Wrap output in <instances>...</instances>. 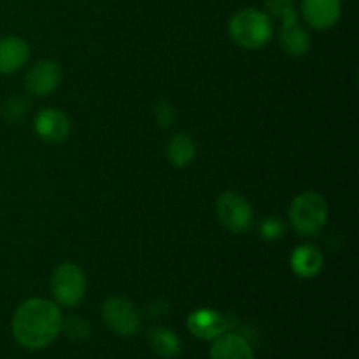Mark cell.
<instances>
[{"mask_svg":"<svg viewBox=\"0 0 359 359\" xmlns=\"http://www.w3.org/2000/svg\"><path fill=\"white\" fill-rule=\"evenodd\" d=\"M231 41L244 49H259L266 46L272 39V20L263 11L248 7L241 9L231 16L228 23Z\"/></svg>","mask_w":359,"mask_h":359,"instance_id":"cell-2","label":"cell"},{"mask_svg":"<svg viewBox=\"0 0 359 359\" xmlns=\"http://www.w3.org/2000/svg\"><path fill=\"white\" fill-rule=\"evenodd\" d=\"M291 226L302 237H314L328 221V203L316 191H304L290 205Z\"/></svg>","mask_w":359,"mask_h":359,"instance_id":"cell-3","label":"cell"},{"mask_svg":"<svg viewBox=\"0 0 359 359\" xmlns=\"http://www.w3.org/2000/svg\"><path fill=\"white\" fill-rule=\"evenodd\" d=\"M259 231H262V235L265 238L273 241V238H279L280 235L284 233V224H283V221L277 219V217H269V219L263 221Z\"/></svg>","mask_w":359,"mask_h":359,"instance_id":"cell-18","label":"cell"},{"mask_svg":"<svg viewBox=\"0 0 359 359\" xmlns=\"http://www.w3.org/2000/svg\"><path fill=\"white\" fill-rule=\"evenodd\" d=\"M216 216L219 223L233 233L248 231L255 219L251 203L233 191H224L216 200Z\"/></svg>","mask_w":359,"mask_h":359,"instance_id":"cell-5","label":"cell"},{"mask_svg":"<svg viewBox=\"0 0 359 359\" xmlns=\"http://www.w3.org/2000/svg\"><path fill=\"white\" fill-rule=\"evenodd\" d=\"M102 318L109 330L121 337L135 335L142 325L137 309L125 298H109L102 307Z\"/></svg>","mask_w":359,"mask_h":359,"instance_id":"cell-6","label":"cell"},{"mask_svg":"<svg viewBox=\"0 0 359 359\" xmlns=\"http://www.w3.org/2000/svg\"><path fill=\"white\" fill-rule=\"evenodd\" d=\"M210 359H255V351L248 339L238 333L224 332L214 339Z\"/></svg>","mask_w":359,"mask_h":359,"instance_id":"cell-12","label":"cell"},{"mask_svg":"<svg viewBox=\"0 0 359 359\" xmlns=\"http://www.w3.org/2000/svg\"><path fill=\"white\" fill-rule=\"evenodd\" d=\"M35 133L46 142H62L70 133V121L58 109H44L35 118Z\"/></svg>","mask_w":359,"mask_h":359,"instance_id":"cell-11","label":"cell"},{"mask_svg":"<svg viewBox=\"0 0 359 359\" xmlns=\"http://www.w3.org/2000/svg\"><path fill=\"white\" fill-rule=\"evenodd\" d=\"M149 344L154 353L165 359L175 358L182 349L181 339L177 337V333L168 328H154L149 333Z\"/></svg>","mask_w":359,"mask_h":359,"instance_id":"cell-15","label":"cell"},{"mask_svg":"<svg viewBox=\"0 0 359 359\" xmlns=\"http://www.w3.org/2000/svg\"><path fill=\"white\" fill-rule=\"evenodd\" d=\"M283 28H280V44L287 55L302 56L311 48V37L307 30L300 27L298 23L297 9H290L283 16Z\"/></svg>","mask_w":359,"mask_h":359,"instance_id":"cell-8","label":"cell"},{"mask_svg":"<svg viewBox=\"0 0 359 359\" xmlns=\"http://www.w3.org/2000/svg\"><path fill=\"white\" fill-rule=\"evenodd\" d=\"M62 312L55 302L30 298L16 309L11 328L14 340L21 347L39 351L55 342L62 332Z\"/></svg>","mask_w":359,"mask_h":359,"instance_id":"cell-1","label":"cell"},{"mask_svg":"<svg viewBox=\"0 0 359 359\" xmlns=\"http://www.w3.org/2000/svg\"><path fill=\"white\" fill-rule=\"evenodd\" d=\"M28 58H30V48L27 41L14 35L0 39V72H18L28 62Z\"/></svg>","mask_w":359,"mask_h":359,"instance_id":"cell-13","label":"cell"},{"mask_svg":"<svg viewBox=\"0 0 359 359\" xmlns=\"http://www.w3.org/2000/svg\"><path fill=\"white\" fill-rule=\"evenodd\" d=\"M228 325L223 314L212 309H200L189 314L188 330L200 340H214L226 332Z\"/></svg>","mask_w":359,"mask_h":359,"instance_id":"cell-10","label":"cell"},{"mask_svg":"<svg viewBox=\"0 0 359 359\" xmlns=\"http://www.w3.org/2000/svg\"><path fill=\"white\" fill-rule=\"evenodd\" d=\"M51 291L56 304L76 307L86 293V277L76 263H62L51 277Z\"/></svg>","mask_w":359,"mask_h":359,"instance_id":"cell-4","label":"cell"},{"mask_svg":"<svg viewBox=\"0 0 359 359\" xmlns=\"http://www.w3.org/2000/svg\"><path fill=\"white\" fill-rule=\"evenodd\" d=\"M302 14L312 28L328 30L340 18V0H302Z\"/></svg>","mask_w":359,"mask_h":359,"instance_id":"cell-9","label":"cell"},{"mask_svg":"<svg viewBox=\"0 0 359 359\" xmlns=\"http://www.w3.org/2000/svg\"><path fill=\"white\" fill-rule=\"evenodd\" d=\"M291 269L302 279H312L318 276L323 270V259L321 251L314 245H298L291 255Z\"/></svg>","mask_w":359,"mask_h":359,"instance_id":"cell-14","label":"cell"},{"mask_svg":"<svg viewBox=\"0 0 359 359\" xmlns=\"http://www.w3.org/2000/svg\"><path fill=\"white\" fill-rule=\"evenodd\" d=\"M266 7H269L270 13L276 14V16H283L284 13L293 9L294 2L293 0H266Z\"/></svg>","mask_w":359,"mask_h":359,"instance_id":"cell-19","label":"cell"},{"mask_svg":"<svg viewBox=\"0 0 359 359\" xmlns=\"http://www.w3.org/2000/svg\"><path fill=\"white\" fill-rule=\"evenodd\" d=\"M62 79V69L53 60H41L35 63L25 77L27 90L37 97H46L56 90Z\"/></svg>","mask_w":359,"mask_h":359,"instance_id":"cell-7","label":"cell"},{"mask_svg":"<svg viewBox=\"0 0 359 359\" xmlns=\"http://www.w3.org/2000/svg\"><path fill=\"white\" fill-rule=\"evenodd\" d=\"M195 142L186 133H177V135L172 137L170 144L167 147L168 158H170L175 167H186L195 158Z\"/></svg>","mask_w":359,"mask_h":359,"instance_id":"cell-16","label":"cell"},{"mask_svg":"<svg viewBox=\"0 0 359 359\" xmlns=\"http://www.w3.org/2000/svg\"><path fill=\"white\" fill-rule=\"evenodd\" d=\"M62 328L65 330L67 337L72 340H86L90 339L91 328L90 323L83 318H69L65 323H62Z\"/></svg>","mask_w":359,"mask_h":359,"instance_id":"cell-17","label":"cell"}]
</instances>
